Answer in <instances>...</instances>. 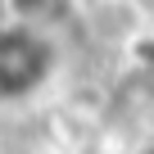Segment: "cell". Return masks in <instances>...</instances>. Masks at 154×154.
I'll list each match as a JSON object with an SVG mask.
<instances>
[{"label": "cell", "mask_w": 154, "mask_h": 154, "mask_svg": "<svg viewBox=\"0 0 154 154\" xmlns=\"http://www.w3.org/2000/svg\"><path fill=\"white\" fill-rule=\"evenodd\" d=\"M54 63V50L32 27H5L0 32V100H18L32 86L45 82Z\"/></svg>", "instance_id": "obj_1"}, {"label": "cell", "mask_w": 154, "mask_h": 154, "mask_svg": "<svg viewBox=\"0 0 154 154\" xmlns=\"http://www.w3.org/2000/svg\"><path fill=\"white\" fill-rule=\"evenodd\" d=\"M59 5V0H14V9L18 14H27V18H36V14H50Z\"/></svg>", "instance_id": "obj_2"}, {"label": "cell", "mask_w": 154, "mask_h": 154, "mask_svg": "<svg viewBox=\"0 0 154 154\" xmlns=\"http://www.w3.org/2000/svg\"><path fill=\"white\" fill-rule=\"evenodd\" d=\"M145 154H154V145H149V149H145Z\"/></svg>", "instance_id": "obj_3"}]
</instances>
